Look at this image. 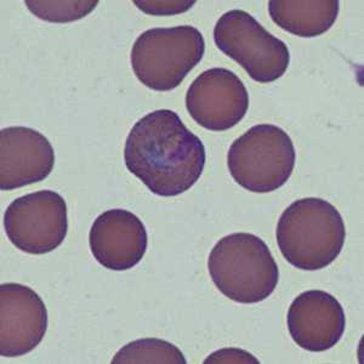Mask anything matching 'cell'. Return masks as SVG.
Returning <instances> with one entry per match:
<instances>
[{
  "mask_svg": "<svg viewBox=\"0 0 364 364\" xmlns=\"http://www.w3.org/2000/svg\"><path fill=\"white\" fill-rule=\"evenodd\" d=\"M276 237L282 255L290 265L304 271H318L339 257L346 228L333 204L310 197L295 200L283 211Z\"/></svg>",
  "mask_w": 364,
  "mask_h": 364,
  "instance_id": "2",
  "label": "cell"
},
{
  "mask_svg": "<svg viewBox=\"0 0 364 364\" xmlns=\"http://www.w3.org/2000/svg\"><path fill=\"white\" fill-rule=\"evenodd\" d=\"M214 42L257 83H272L284 75L289 66L286 43L243 10H230L220 17L214 28Z\"/></svg>",
  "mask_w": 364,
  "mask_h": 364,
  "instance_id": "6",
  "label": "cell"
},
{
  "mask_svg": "<svg viewBox=\"0 0 364 364\" xmlns=\"http://www.w3.org/2000/svg\"><path fill=\"white\" fill-rule=\"evenodd\" d=\"M205 149L171 109H157L134 125L125 142V166L154 195L175 197L198 181Z\"/></svg>",
  "mask_w": 364,
  "mask_h": 364,
  "instance_id": "1",
  "label": "cell"
},
{
  "mask_svg": "<svg viewBox=\"0 0 364 364\" xmlns=\"http://www.w3.org/2000/svg\"><path fill=\"white\" fill-rule=\"evenodd\" d=\"M346 318L338 299L323 290H309L291 302L288 331L299 348L323 352L343 338Z\"/></svg>",
  "mask_w": 364,
  "mask_h": 364,
  "instance_id": "12",
  "label": "cell"
},
{
  "mask_svg": "<svg viewBox=\"0 0 364 364\" xmlns=\"http://www.w3.org/2000/svg\"><path fill=\"white\" fill-rule=\"evenodd\" d=\"M29 11L43 21H77L90 14L99 1H26Z\"/></svg>",
  "mask_w": 364,
  "mask_h": 364,
  "instance_id": "15",
  "label": "cell"
},
{
  "mask_svg": "<svg viewBox=\"0 0 364 364\" xmlns=\"http://www.w3.org/2000/svg\"><path fill=\"white\" fill-rule=\"evenodd\" d=\"M205 53V42L192 26L152 28L134 43L130 61L141 83L156 91L178 87L198 65Z\"/></svg>",
  "mask_w": 364,
  "mask_h": 364,
  "instance_id": "4",
  "label": "cell"
},
{
  "mask_svg": "<svg viewBox=\"0 0 364 364\" xmlns=\"http://www.w3.org/2000/svg\"><path fill=\"white\" fill-rule=\"evenodd\" d=\"M112 363L186 364L187 360L180 348L173 343L149 338L125 345L113 357Z\"/></svg>",
  "mask_w": 364,
  "mask_h": 364,
  "instance_id": "14",
  "label": "cell"
},
{
  "mask_svg": "<svg viewBox=\"0 0 364 364\" xmlns=\"http://www.w3.org/2000/svg\"><path fill=\"white\" fill-rule=\"evenodd\" d=\"M186 108L197 124L211 132H225L236 127L248 112V90L236 73L211 68L191 84Z\"/></svg>",
  "mask_w": 364,
  "mask_h": 364,
  "instance_id": "8",
  "label": "cell"
},
{
  "mask_svg": "<svg viewBox=\"0 0 364 364\" xmlns=\"http://www.w3.org/2000/svg\"><path fill=\"white\" fill-rule=\"evenodd\" d=\"M9 240L27 254L42 255L63 245L68 230L63 196L44 190L16 198L4 214Z\"/></svg>",
  "mask_w": 364,
  "mask_h": 364,
  "instance_id": "7",
  "label": "cell"
},
{
  "mask_svg": "<svg viewBox=\"0 0 364 364\" xmlns=\"http://www.w3.org/2000/svg\"><path fill=\"white\" fill-rule=\"evenodd\" d=\"M208 269L216 288L240 304L264 301L279 281L277 262L269 247L250 233L221 238L209 254Z\"/></svg>",
  "mask_w": 364,
  "mask_h": 364,
  "instance_id": "3",
  "label": "cell"
},
{
  "mask_svg": "<svg viewBox=\"0 0 364 364\" xmlns=\"http://www.w3.org/2000/svg\"><path fill=\"white\" fill-rule=\"evenodd\" d=\"M259 363L252 355L240 348H225L209 356L205 363Z\"/></svg>",
  "mask_w": 364,
  "mask_h": 364,
  "instance_id": "17",
  "label": "cell"
},
{
  "mask_svg": "<svg viewBox=\"0 0 364 364\" xmlns=\"http://www.w3.org/2000/svg\"><path fill=\"white\" fill-rule=\"evenodd\" d=\"M54 166V149L43 134L26 127H10L0 132L1 190H16L43 181Z\"/></svg>",
  "mask_w": 364,
  "mask_h": 364,
  "instance_id": "11",
  "label": "cell"
},
{
  "mask_svg": "<svg viewBox=\"0 0 364 364\" xmlns=\"http://www.w3.org/2000/svg\"><path fill=\"white\" fill-rule=\"evenodd\" d=\"M338 0H272L269 16L276 25L298 37L314 38L331 28L339 15Z\"/></svg>",
  "mask_w": 364,
  "mask_h": 364,
  "instance_id": "13",
  "label": "cell"
},
{
  "mask_svg": "<svg viewBox=\"0 0 364 364\" xmlns=\"http://www.w3.org/2000/svg\"><path fill=\"white\" fill-rule=\"evenodd\" d=\"M295 159L294 144L283 129L259 124L233 141L228 166L240 186L255 193H269L289 180Z\"/></svg>",
  "mask_w": 364,
  "mask_h": 364,
  "instance_id": "5",
  "label": "cell"
},
{
  "mask_svg": "<svg viewBox=\"0 0 364 364\" xmlns=\"http://www.w3.org/2000/svg\"><path fill=\"white\" fill-rule=\"evenodd\" d=\"M144 13L151 15H171L185 13L196 1H134Z\"/></svg>",
  "mask_w": 364,
  "mask_h": 364,
  "instance_id": "16",
  "label": "cell"
},
{
  "mask_svg": "<svg viewBox=\"0 0 364 364\" xmlns=\"http://www.w3.org/2000/svg\"><path fill=\"white\" fill-rule=\"evenodd\" d=\"M89 245L100 265L112 271H127L144 259L149 236L144 223L132 211L111 209L94 221Z\"/></svg>",
  "mask_w": 364,
  "mask_h": 364,
  "instance_id": "10",
  "label": "cell"
},
{
  "mask_svg": "<svg viewBox=\"0 0 364 364\" xmlns=\"http://www.w3.org/2000/svg\"><path fill=\"white\" fill-rule=\"evenodd\" d=\"M48 311L41 296L20 283L0 286V355L8 358L33 351L46 336Z\"/></svg>",
  "mask_w": 364,
  "mask_h": 364,
  "instance_id": "9",
  "label": "cell"
}]
</instances>
